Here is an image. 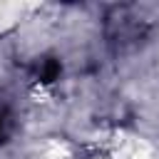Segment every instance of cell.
<instances>
[{
    "label": "cell",
    "instance_id": "cell-1",
    "mask_svg": "<svg viewBox=\"0 0 159 159\" xmlns=\"http://www.w3.org/2000/svg\"><path fill=\"white\" fill-rule=\"evenodd\" d=\"M159 27L157 2H119L102 15V37L114 55L137 52Z\"/></svg>",
    "mask_w": 159,
    "mask_h": 159
},
{
    "label": "cell",
    "instance_id": "cell-2",
    "mask_svg": "<svg viewBox=\"0 0 159 159\" xmlns=\"http://www.w3.org/2000/svg\"><path fill=\"white\" fill-rule=\"evenodd\" d=\"M12 129H15V117H12L10 107L0 102V147L12 137Z\"/></svg>",
    "mask_w": 159,
    "mask_h": 159
}]
</instances>
